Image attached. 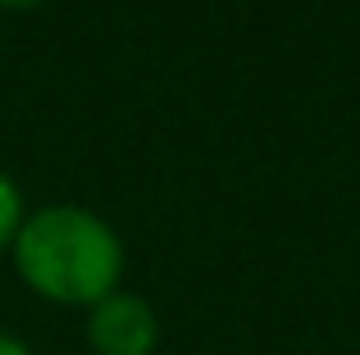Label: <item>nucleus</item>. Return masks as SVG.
Returning a JSON list of instances; mask_svg holds the SVG:
<instances>
[{
  "label": "nucleus",
  "mask_w": 360,
  "mask_h": 355,
  "mask_svg": "<svg viewBox=\"0 0 360 355\" xmlns=\"http://www.w3.org/2000/svg\"><path fill=\"white\" fill-rule=\"evenodd\" d=\"M9 260L32 296L64 310H91L123 287L128 250L105 214L73 201H55L23 214Z\"/></svg>",
  "instance_id": "obj_1"
},
{
  "label": "nucleus",
  "mask_w": 360,
  "mask_h": 355,
  "mask_svg": "<svg viewBox=\"0 0 360 355\" xmlns=\"http://www.w3.org/2000/svg\"><path fill=\"white\" fill-rule=\"evenodd\" d=\"M82 337L91 355H155L160 351V314L141 292H110L91 310H82Z\"/></svg>",
  "instance_id": "obj_2"
},
{
  "label": "nucleus",
  "mask_w": 360,
  "mask_h": 355,
  "mask_svg": "<svg viewBox=\"0 0 360 355\" xmlns=\"http://www.w3.org/2000/svg\"><path fill=\"white\" fill-rule=\"evenodd\" d=\"M23 192H18V182L0 169V255H9V246H14L18 237V223H23Z\"/></svg>",
  "instance_id": "obj_3"
},
{
  "label": "nucleus",
  "mask_w": 360,
  "mask_h": 355,
  "mask_svg": "<svg viewBox=\"0 0 360 355\" xmlns=\"http://www.w3.org/2000/svg\"><path fill=\"white\" fill-rule=\"evenodd\" d=\"M0 355H37L32 347H27L18 333H9V328H0Z\"/></svg>",
  "instance_id": "obj_4"
},
{
  "label": "nucleus",
  "mask_w": 360,
  "mask_h": 355,
  "mask_svg": "<svg viewBox=\"0 0 360 355\" xmlns=\"http://www.w3.org/2000/svg\"><path fill=\"white\" fill-rule=\"evenodd\" d=\"M46 0H0V9L5 14H27V9H41Z\"/></svg>",
  "instance_id": "obj_5"
}]
</instances>
